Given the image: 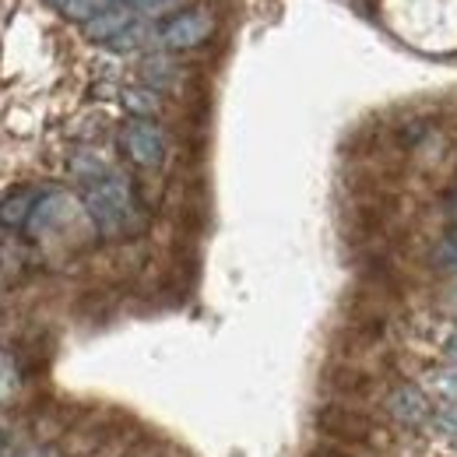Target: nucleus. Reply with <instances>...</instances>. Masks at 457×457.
<instances>
[{
  "label": "nucleus",
  "mask_w": 457,
  "mask_h": 457,
  "mask_svg": "<svg viewBox=\"0 0 457 457\" xmlns=\"http://www.w3.org/2000/svg\"><path fill=\"white\" fill-rule=\"evenodd\" d=\"M134 4H137L145 14H166V11H172L179 0H134Z\"/></svg>",
  "instance_id": "ddd939ff"
},
{
  "label": "nucleus",
  "mask_w": 457,
  "mask_h": 457,
  "mask_svg": "<svg viewBox=\"0 0 457 457\" xmlns=\"http://www.w3.org/2000/svg\"><path fill=\"white\" fill-rule=\"evenodd\" d=\"M67 215H71V197H63V194H46V197H39V204H36V212H32L25 232H29V236H46V232L57 228Z\"/></svg>",
  "instance_id": "423d86ee"
},
{
  "label": "nucleus",
  "mask_w": 457,
  "mask_h": 457,
  "mask_svg": "<svg viewBox=\"0 0 457 457\" xmlns=\"http://www.w3.org/2000/svg\"><path fill=\"white\" fill-rule=\"evenodd\" d=\"M18 391V366L7 352H0V401H7Z\"/></svg>",
  "instance_id": "f8f14e48"
},
{
  "label": "nucleus",
  "mask_w": 457,
  "mask_h": 457,
  "mask_svg": "<svg viewBox=\"0 0 457 457\" xmlns=\"http://www.w3.org/2000/svg\"><path fill=\"white\" fill-rule=\"evenodd\" d=\"M0 451H4V433H0Z\"/></svg>",
  "instance_id": "4468645a"
},
{
  "label": "nucleus",
  "mask_w": 457,
  "mask_h": 457,
  "mask_svg": "<svg viewBox=\"0 0 457 457\" xmlns=\"http://www.w3.org/2000/svg\"><path fill=\"white\" fill-rule=\"evenodd\" d=\"M54 7H60L67 18H78V21H92L96 14L106 11V0H50Z\"/></svg>",
  "instance_id": "1a4fd4ad"
},
{
  "label": "nucleus",
  "mask_w": 457,
  "mask_h": 457,
  "mask_svg": "<svg viewBox=\"0 0 457 457\" xmlns=\"http://www.w3.org/2000/svg\"><path fill=\"white\" fill-rule=\"evenodd\" d=\"M85 29H88L92 39H110V43H113L123 29H130V11H127V7H110V11L96 14Z\"/></svg>",
  "instance_id": "6e6552de"
},
{
  "label": "nucleus",
  "mask_w": 457,
  "mask_h": 457,
  "mask_svg": "<svg viewBox=\"0 0 457 457\" xmlns=\"http://www.w3.org/2000/svg\"><path fill=\"white\" fill-rule=\"evenodd\" d=\"M123 152L137 162V166H159L162 162V155H166V137H162V130L155 127V123H148V120H130L127 127H123Z\"/></svg>",
  "instance_id": "f03ea898"
},
{
  "label": "nucleus",
  "mask_w": 457,
  "mask_h": 457,
  "mask_svg": "<svg viewBox=\"0 0 457 457\" xmlns=\"http://www.w3.org/2000/svg\"><path fill=\"white\" fill-rule=\"evenodd\" d=\"M387 415L395 422H401L404 429H422L426 422H433V404L419 387L401 384L398 391H391V398H387Z\"/></svg>",
  "instance_id": "7ed1b4c3"
},
{
  "label": "nucleus",
  "mask_w": 457,
  "mask_h": 457,
  "mask_svg": "<svg viewBox=\"0 0 457 457\" xmlns=\"http://www.w3.org/2000/svg\"><path fill=\"white\" fill-rule=\"evenodd\" d=\"M36 204H39L36 190H18V194L4 197V201H0V226H7V228L29 226V219H32Z\"/></svg>",
  "instance_id": "0eeeda50"
},
{
  "label": "nucleus",
  "mask_w": 457,
  "mask_h": 457,
  "mask_svg": "<svg viewBox=\"0 0 457 457\" xmlns=\"http://www.w3.org/2000/svg\"><path fill=\"white\" fill-rule=\"evenodd\" d=\"M85 208H88L92 222L103 228L106 236H116L120 228L130 222V215H134L130 183L123 176H103L99 183H92L85 190Z\"/></svg>",
  "instance_id": "f257e3e1"
},
{
  "label": "nucleus",
  "mask_w": 457,
  "mask_h": 457,
  "mask_svg": "<svg viewBox=\"0 0 457 457\" xmlns=\"http://www.w3.org/2000/svg\"><path fill=\"white\" fill-rule=\"evenodd\" d=\"M429 384H433L436 398L444 401V404H457V366H454V370H444V373H436Z\"/></svg>",
  "instance_id": "9b49d317"
},
{
  "label": "nucleus",
  "mask_w": 457,
  "mask_h": 457,
  "mask_svg": "<svg viewBox=\"0 0 457 457\" xmlns=\"http://www.w3.org/2000/svg\"><path fill=\"white\" fill-rule=\"evenodd\" d=\"M123 106L134 116H152L159 113V96L148 88H130V92H123Z\"/></svg>",
  "instance_id": "9d476101"
},
{
  "label": "nucleus",
  "mask_w": 457,
  "mask_h": 457,
  "mask_svg": "<svg viewBox=\"0 0 457 457\" xmlns=\"http://www.w3.org/2000/svg\"><path fill=\"white\" fill-rule=\"evenodd\" d=\"M212 36V14L208 11H187L179 18H172L162 29V43L170 50H194Z\"/></svg>",
  "instance_id": "20e7f679"
},
{
  "label": "nucleus",
  "mask_w": 457,
  "mask_h": 457,
  "mask_svg": "<svg viewBox=\"0 0 457 457\" xmlns=\"http://www.w3.org/2000/svg\"><path fill=\"white\" fill-rule=\"evenodd\" d=\"M317 426L328 433V436H338V440H362L370 433V422L359 419L355 411H345V408H324L317 415Z\"/></svg>",
  "instance_id": "39448f33"
}]
</instances>
